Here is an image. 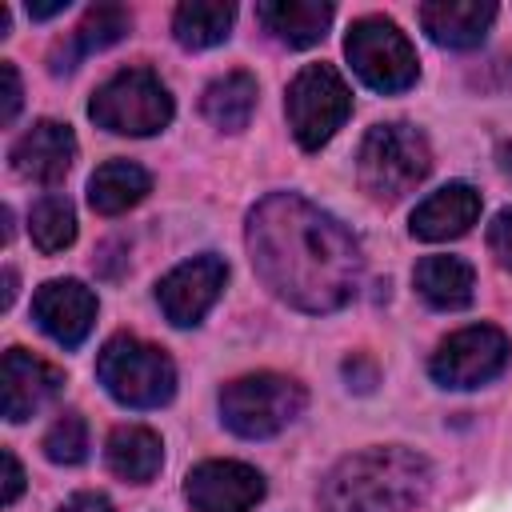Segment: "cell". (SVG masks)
Listing matches in <instances>:
<instances>
[{"label": "cell", "instance_id": "obj_31", "mask_svg": "<svg viewBox=\"0 0 512 512\" xmlns=\"http://www.w3.org/2000/svg\"><path fill=\"white\" fill-rule=\"evenodd\" d=\"M64 8H68V0H52V4H28V16H32V20H48V16L64 12Z\"/></svg>", "mask_w": 512, "mask_h": 512}, {"label": "cell", "instance_id": "obj_25", "mask_svg": "<svg viewBox=\"0 0 512 512\" xmlns=\"http://www.w3.org/2000/svg\"><path fill=\"white\" fill-rule=\"evenodd\" d=\"M44 456L52 464H80L88 456V428L76 412H64L48 432H44Z\"/></svg>", "mask_w": 512, "mask_h": 512}, {"label": "cell", "instance_id": "obj_2", "mask_svg": "<svg viewBox=\"0 0 512 512\" xmlns=\"http://www.w3.org/2000/svg\"><path fill=\"white\" fill-rule=\"evenodd\" d=\"M432 484V468L420 452L388 444L344 456L320 484L324 512H412Z\"/></svg>", "mask_w": 512, "mask_h": 512}, {"label": "cell", "instance_id": "obj_12", "mask_svg": "<svg viewBox=\"0 0 512 512\" xmlns=\"http://www.w3.org/2000/svg\"><path fill=\"white\" fill-rule=\"evenodd\" d=\"M32 316L56 344L76 348L96 324V296L80 280H48L32 296Z\"/></svg>", "mask_w": 512, "mask_h": 512}, {"label": "cell", "instance_id": "obj_15", "mask_svg": "<svg viewBox=\"0 0 512 512\" xmlns=\"http://www.w3.org/2000/svg\"><path fill=\"white\" fill-rule=\"evenodd\" d=\"M480 216V192L472 184H444L440 192H432L428 200L416 204L412 212V236L420 240H456L464 236Z\"/></svg>", "mask_w": 512, "mask_h": 512}, {"label": "cell", "instance_id": "obj_14", "mask_svg": "<svg viewBox=\"0 0 512 512\" xmlns=\"http://www.w3.org/2000/svg\"><path fill=\"white\" fill-rule=\"evenodd\" d=\"M64 388V372L24 348L4 352V416L12 424L36 416Z\"/></svg>", "mask_w": 512, "mask_h": 512}, {"label": "cell", "instance_id": "obj_1", "mask_svg": "<svg viewBox=\"0 0 512 512\" xmlns=\"http://www.w3.org/2000/svg\"><path fill=\"white\" fill-rule=\"evenodd\" d=\"M248 252L260 280L300 312L344 308L364 272L352 232L292 192L264 196L248 212Z\"/></svg>", "mask_w": 512, "mask_h": 512}, {"label": "cell", "instance_id": "obj_23", "mask_svg": "<svg viewBox=\"0 0 512 512\" xmlns=\"http://www.w3.org/2000/svg\"><path fill=\"white\" fill-rule=\"evenodd\" d=\"M200 108L216 128L240 132V128H248V120L256 112V80L248 72H228L204 88Z\"/></svg>", "mask_w": 512, "mask_h": 512}, {"label": "cell", "instance_id": "obj_33", "mask_svg": "<svg viewBox=\"0 0 512 512\" xmlns=\"http://www.w3.org/2000/svg\"><path fill=\"white\" fill-rule=\"evenodd\" d=\"M12 300H16V272L8 268V272H4V308H8Z\"/></svg>", "mask_w": 512, "mask_h": 512}, {"label": "cell", "instance_id": "obj_6", "mask_svg": "<svg viewBox=\"0 0 512 512\" xmlns=\"http://www.w3.org/2000/svg\"><path fill=\"white\" fill-rule=\"evenodd\" d=\"M88 116L116 132V136H152L160 128H168L172 120V96L168 88L160 84L156 72L148 68H124L116 76H108L92 104H88Z\"/></svg>", "mask_w": 512, "mask_h": 512}, {"label": "cell", "instance_id": "obj_5", "mask_svg": "<svg viewBox=\"0 0 512 512\" xmlns=\"http://www.w3.org/2000/svg\"><path fill=\"white\" fill-rule=\"evenodd\" d=\"M308 404V392L300 380L280 372H252L220 392V416L224 424L244 440H264L288 428Z\"/></svg>", "mask_w": 512, "mask_h": 512}, {"label": "cell", "instance_id": "obj_20", "mask_svg": "<svg viewBox=\"0 0 512 512\" xmlns=\"http://www.w3.org/2000/svg\"><path fill=\"white\" fill-rule=\"evenodd\" d=\"M104 460L116 476L132 480V484H148L156 472H160V460H164V444L152 428H140V424H120L112 436H108V448H104Z\"/></svg>", "mask_w": 512, "mask_h": 512}, {"label": "cell", "instance_id": "obj_27", "mask_svg": "<svg viewBox=\"0 0 512 512\" xmlns=\"http://www.w3.org/2000/svg\"><path fill=\"white\" fill-rule=\"evenodd\" d=\"M0 84H4V104H0V120L4 124H12L16 120V112H20V100H24V92H20V72H16V64H0Z\"/></svg>", "mask_w": 512, "mask_h": 512}, {"label": "cell", "instance_id": "obj_32", "mask_svg": "<svg viewBox=\"0 0 512 512\" xmlns=\"http://www.w3.org/2000/svg\"><path fill=\"white\" fill-rule=\"evenodd\" d=\"M496 160H500V172L512 176V144H500V148H496Z\"/></svg>", "mask_w": 512, "mask_h": 512}, {"label": "cell", "instance_id": "obj_21", "mask_svg": "<svg viewBox=\"0 0 512 512\" xmlns=\"http://www.w3.org/2000/svg\"><path fill=\"white\" fill-rule=\"evenodd\" d=\"M152 188V176L132 164V160H108L92 172L88 180V204L100 212V216H116V212H128L132 204H140Z\"/></svg>", "mask_w": 512, "mask_h": 512}, {"label": "cell", "instance_id": "obj_17", "mask_svg": "<svg viewBox=\"0 0 512 512\" xmlns=\"http://www.w3.org/2000/svg\"><path fill=\"white\" fill-rule=\"evenodd\" d=\"M128 28H132V16L120 4H96V8H88L84 20L52 48V72H72L84 56L116 44Z\"/></svg>", "mask_w": 512, "mask_h": 512}, {"label": "cell", "instance_id": "obj_28", "mask_svg": "<svg viewBox=\"0 0 512 512\" xmlns=\"http://www.w3.org/2000/svg\"><path fill=\"white\" fill-rule=\"evenodd\" d=\"M344 376H348V388H356V392H372L376 388V364L364 360V356L344 360Z\"/></svg>", "mask_w": 512, "mask_h": 512}, {"label": "cell", "instance_id": "obj_30", "mask_svg": "<svg viewBox=\"0 0 512 512\" xmlns=\"http://www.w3.org/2000/svg\"><path fill=\"white\" fill-rule=\"evenodd\" d=\"M60 512H116L104 492H76Z\"/></svg>", "mask_w": 512, "mask_h": 512}, {"label": "cell", "instance_id": "obj_9", "mask_svg": "<svg viewBox=\"0 0 512 512\" xmlns=\"http://www.w3.org/2000/svg\"><path fill=\"white\" fill-rule=\"evenodd\" d=\"M504 364H508V336L492 324H472L440 340L428 372L444 388H480L492 376H500Z\"/></svg>", "mask_w": 512, "mask_h": 512}, {"label": "cell", "instance_id": "obj_4", "mask_svg": "<svg viewBox=\"0 0 512 512\" xmlns=\"http://www.w3.org/2000/svg\"><path fill=\"white\" fill-rule=\"evenodd\" d=\"M96 376L108 388V396L120 400V404H128V408H160L176 392V368H172V360L156 344H148L140 336H128V332L112 336L100 348Z\"/></svg>", "mask_w": 512, "mask_h": 512}, {"label": "cell", "instance_id": "obj_26", "mask_svg": "<svg viewBox=\"0 0 512 512\" xmlns=\"http://www.w3.org/2000/svg\"><path fill=\"white\" fill-rule=\"evenodd\" d=\"M488 248L504 268H512V208L496 212V220L488 224Z\"/></svg>", "mask_w": 512, "mask_h": 512}, {"label": "cell", "instance_id": "obj_29", "mask_svg": "<svg viewBox=\"0 0 512 512\" xmlns=\"http://www.w3.org/2000/svg\"><path fill=\"white\" fill-rule=\"evenodd\" d=\"M20 492H24V468H20L16 452L8 448V452H4V504H12Z\"/></svg>", "mask_w": 512, "mask_h": 512}, {"label": "cell", "instance_id": "obj_13", "mask_svg": "<svg viewBox=\"0 0 512 512\" xmlns=\"http://www.w3.org/2000/svg\"><path fill=\"white\" fill-rule=\"evenodd\" d=\"M76 160V136L60 120H40L32 124L16 144H12V172L32 180V184H56L68 176Z\"/></svg>", "mask_w": 512, "mask_h": 512}, {"label": "cell", "instance_id": "obj_18", "mask_svg": "<svg viewBox=\"0 0 512 512\" xmlns=\"http://www.w3.org/2000/svg\"><path fill=\"white\" fill-rule=\"evenodd\" d=\"M256 16L288 48H312L324 40V32L332 24V4H324V0H264V4H256Z\"/></svg>", "mask_w": 512, "mask_h": 512}, {"label": "cell", "instance_id": "obj_10", "mask_svg": "<svg viewBox=\"0 0 512 512\" xmlns=\"http://www.w3.org/2000/svg\"><path fill=\"white\" fill-rule=\"evenodd\" d=\"M224 280H228V264H224L220 256L204 252V256H192V260L176 264V268L156 284V300H160L164 316H168L176 328H188V324H196V320L216 304Z\"/></svg>", "mask_w": 512, "mask_h": 512}, {"label": "cell", "instance_id": "obj_16", "mask_svg": "<svg viewBox=\"0 0 512 512\" xmlns=\"http://www.w3.org/2000/svg\"><path fill=\"white\" fill-rule=\"evenodd\" d=\"M496 20L492 0H432L420 4L424 32L444 48H476Z\"/></svg>", "mask_w": 512, "mask_h": 512}, {"label": "cell", "instance_id": "obj_3", "mask_svg": "<svg viewBox=\"0 0 512 512\" xmlns=\"http://www.w3.org/2000/svg\"><path fill=\"white\" fill-rule=\"evenodd\" d=\"M428 168H432L428 140L412 124H376L356 156L360 188L380 204L408 196L428 176Z\"/></svg>", "mask_w": 512, "mask_h": 512}, {"label": "cell", "instance_id": "obj_8", "mask_svg": "<svg viewBox=\"0 0 512 512\" xmlns=\"http://www.w3.org/2000/svg\"><path fill=\"white\" fill-rule=\"evenodd\" d=\"M344 52H348V64L352 72L376 88V92H404L416 84V48L408 44V36L384 20V16H360L352 28H348V40H344Z\"/></svg>", "mask_w": 512, "mask_h": 512}, {"label": "cell", "instance_id": "obj_19", "mask_svg": "<svg viewBox=\"0 0 512 512\" xmlns=\"http://www.w3.org/2000/svg\"><path fill=\"white\" fill-rule=\"evenodd\" d=\"M412 280H416V292H420L432 308L456 312V308H468V304H472L476 276H472V264L460 260V256H424V260L416 264Z\"/></svg>", "mask_w": 512, "mask_h": 512}, {"label": "cell", "instance_id": "obj_22", "mask_svg": "<svg viewBox=\"0 0 512 512\" xmlns=\"http://www.w3.org/2000/svg\"><path fill=\"white\" fill-rule=\"evenodd\" d=\"M232 20H236V4H224V0H188L176 8L172 16V32L184 48L200 52V48H216L228 40L232 32Z\"/></svg>", "mask_w": 512, "mask_h": 512}, {"label": "cell", "instance_id": "obj_24", "mask_svg": "<svg viewBox=\"0 0 512 512\" xmlns=\"http://www.w3.org/2000/svg\"><path fill=\"white\" fill-rule=\"evenodd\" d=\"M28 232H32V244L40 252H64L72 240H76V212L68 204V196L60 192H48L36 200L32 216H28Z\"/></svg>", "mask_w": 512, "mask_h": 512}, {"label": "cell", "instance_id": "obj_7", "mask_svg": "<svg viewBox=\"0 0 512 512\" xmlns=\"http://www.w3.org/2000/svg\"><path fill=\"white\" fill-rule=\"evenodd\" d=\"M284 112H288V128H292L296 144L312 152V148L328 144L336 136V128L348 120L352 92L332 64H304L296 72V80L288 84Z\"/></svg>", "mask_w": 512, "mask_h": 512}, {"label": "cell", "instance_id": "obj_11", "mask_svg": "<svg viewBox=\"0 0 512 512\" xmlns=\"http://www.w3.org/2000/svg\"><path fill=\"white\" fill-rule=\"evenodd\" d=\"M184 496L196 512H248L264 500V476L240 460H204L188 472Z\"/></svg>", "mask_w": 512, "mask_h": 512}]
</instances>
